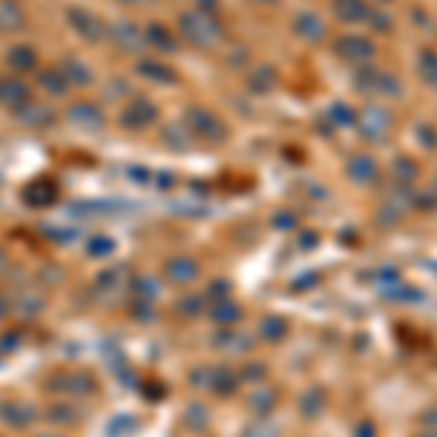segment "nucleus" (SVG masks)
I'll return each instance as SVG.
<instances>
[{
  "label": "nucleus",
  "mask_w": 437,
  "mask_h": 437,
  "mask_svg": "<svg viewBox=\"0 0 437 437\" xmlns=\"http://www.w3.org/2000/svg\"><path fill=\"white\" fill-rule=\"evenodd\" d=\"M120 120H123L125 128H132V132H137V128H149V125L158 120V108H155L152 100L140 96V100H132V102L123 108Z\"/></svg>",
  "instance_id": "nucleus-3"
},
{
  "label": "nucleus",
  "mask_w": 437,
  "mask_h": 437,
  "mask_svg": "<svg viewBox=\"0 0 437 437\" xmlns=\"http://www.w3.org/2000/svg\"><path fill=\"white\" fill-rule=\"evenodd\" d=\"M137 70L143 76H149L152 82H172V76H175L164 61H143V64H137Z\"/></svg>",
  "instance_id": "nucleus-13"
},
{
  "label": "nucleus",
  "mask_w": 437,
  "mask_h": 437,
  "mask_svg": "<svg viewBox=\"0 0 437 437\" xmlns=\"http://www.w3.org/2000/svg\"><path fill=\"white\" fill-rule=\"evenodd\" d=\"M3 309H6V303H3V300H0V318H3Z\"/></svg>",
  "instance_id": "nucleus-20"
},
{
  "label": "nucleus",
  "mask_w": 437,
  "mask_h": 437,
  "mask_svg": "<svg viewBox=\"0 0 437 437\" xmlns=\"http://www.w3.org/2000/svg\"><path fill=\"white\" fill-rule=\"evenodd\" d=\"M68 24L73 26L76 36L85 38V41H100V38L105 36V24L96 18L93 12H88V9H82V6H73V9L68 12Z\"/></svg>",
  "instance_id": "nucleus-2"
},
{
  "label": "nucleus",
  "mask_w": 437,
  "mask_h": 437,
  "mask_svg": "<svg viewBox=\"0 0 437 437\" xmlns=\"http://www.w3.org/2000/svg\"><path fill=\"white\" fill-rule=\"evenodd\" d=\"M146 41L160 47V50H167L172 53L175 50V38H172V32L167 26H160V24H152V26H146Z\"/></svg>",
  "instance_id": "nucleus-12"
},
{
  "label": "nucleus",
  "mask_w": 437,
  "mask_h": 437,
  "mask_svg": "<svg viewBox=\"0 0 437 437\" xmlns=\"http://www.w3.org/2000/svg\"><path fill=\"white\" fill-rule=\"evenodd\" d=\"M0 102H3L6 108L12 111H18L29 102V88L21 76H6V79H0Z\"/></svg>",
  "instance_id": "nucleus-6"
},
{
  "label": "nucleus",
  "mask_w": 437,
  "mask_h": 437,
  "mask_svg": "<svg viewBox=\"0 0 437 437\" xmlns=\"http://www.w3.org/2000/svg\"><path fill=\"white\" fill-rule=\"evenodd\" d=\"M41 85H44V88H50L53 93H64V91L70 88V85H68V79L61 76V70H47V73L41 76Z\"/></svg>",
  "instance_id": "nucleus-15"
},
{
  "label": "nucleus",
  "mask_w": 437,
  "mask_h": 437,
  "mask_svg": "<svg viewBox=\"0 0 437 437\" xmlns=\"http://www.w3.org/2000/svg\"><path fill=\"white\" fill-rule=\"evenodd\" d=\"M342 50L350 53V59H365V56H370V47H367L365 41H359V38L344 41V44H342Z\"/></svg>",
  "instance_id": "nucleus-17"
},
{
  "label": "nucleus",
  "mask_w": 437,
  "mask_h": 437,
  "mask_svg": "<svg viewBox=\"0 0 437 437\" xmlns=\"http://www.w3.org/2000/svg\"><path fill=\"white\" fill-rule=\"evenodd\" d=\"M3 263H6V256H3V254H0V271H3Z\"/></svg>",
  "instance_id": "nucleus-19"
},
{
  "label": "nucleus",
  "mask_w": 437,
  "mask_h": 437,
  "mask_svg": "<svg viewBox=\"0 0 437 437\" xmlns=\"http://www.w3.org/2000/svg\"><path fill=\"white\" fill-rule=\"evenodd\" d=\"M9 68L15 70V73H29L32 68H36V64H38V56H36V50H32V47H12V50H9Z\"/></svg>",
  "instance_id": "nucleus-11"
},
{
  "label": "nucleus",
  "mask_w": 437,
  "mask_h": 437,
  "mask_svg": "<svg viewBox=\"0 0 437 437\" xmlns=\"http://www.w3.org/2000/svg\"><path fill=\"white\" fill-rule=\"evenodd\" d=\"M24 24H26V15L18 0H0V36H12Z\"/></svg>",
  "instance_id": "nucleus-9"
},
{
  "label": "nucleus",
  "mask_w": 437,
  "mask_h": 437,
  "mask_svg": "<svg viewBox=\"0 0 437 437\" xmlns=\"http://www.w3.org/2000/svg\"><path fill=\"white\" fill-rule=\"evenodd\" d=\"M15 114H18V120H21L24 125H29V128H47L50 123H56L53 111L47 108L44 102H36V100H29L24 108L15 111Z\"/></svg>",
  "instance_id": "nucleus-8"
},
{
  "label": "nucleus",
  "mask_w": 437,
  "mask_h": 437,
  "mask_svg": "<svg viewBox=\"0 0 437 437\" xmlns=\"http://www.w3.org/2000/svg\"><path fill=\"white\" fill-rule=\"evenodd\" d=\"M68 123L73 128H82V132H100L105 125V114H102V108L93 102H73L68 108Z\"/></svg>",
  "instance_id": "nucleus-4"
},
{
  "label": "nucleus",
  "mask_w": 437,
  "mask_h": 437,
  "mask_svg": "<svg viewBox=\"0 0 437 437\" xmlns=\"http://www.w3.org/2000/svg\"><path fill=\"white\" fill-rule=\"evenodd\" d=\"M111 38H114V44L120 50L135 53L146 44V32L132 21H120V24H114V29H111Z\"/></svg>",
  "instance_id": "nucleus-7"
},
{
  "label": "nucleus",
  "mask_w": 437,
  "mask_h": 437,
  "mask_svg": "<svg viewBox=\"0 0 437 437\" xmlns=\"http://www.w3.org/2000/svg\"><path fill=\"white\" fill-rule=\"evenodd\" d=\"M61 76L68 79V85H76V88H88L93 82V70L88 68L85 61H79V59H68L61 64Z\"/></svg>",
  "instance_id": "nucleus-10"
},
{
  "label": "nucleus",
  "mask_w": 437,
  "mask_h": 437,
  "mask_svg": "<svg viewBox=\"0 0 437 437\" xmlns=\"http://www.w3.org/2000/svg\"><path fill=\"white\" fill-rule=\"evenodd\" d=\"M335 6H338V15H342V18H350V21L362 18V3H359V0H335Z\"/></svg>",
  "instance_id": "nucleus-16"
},
{
  "label": "nucleus",
  "mask_w": 437,
  "mask_h": 437,
  "mask_svg": "<svg viewBox=\"0 0 437 437\" xmlns=\"http://www.w3.org/2000/svg\"><path fill=\"white\" fill-rule=\"evenodd\" d=\"M187 123H190V132L199 135L201 140H210V143L224 140V125L204 108H192L187 114Z\"/></svg>",
  "instance_id": "nucleus-5"
},
{
  "label": "nucleus",
  "mask_w": 437,
  "mask_h": 437,
  "mask_svg": "<svg viewBox=\"0 0 437 437\" xmlns=\"http://www.w3.org/2000/svg\"><path fill=\"white\" fill-rule=\"evenodd\" d=\"M123 3H128V6H143V3H152V0H123Z\"/></svg>",
  "instance_id": "nucleus-18"
},
{
  "label": "nucleus",
  "mask_w": 437,
  "mask_h": 437,
  "mask_svg": "<svg viewBox=\"0 0 437 437\" xmlns=\"http://www.w3.org/2000/svg\"><path fill=\"white\" fill-rule=\"evenodd\" d=\"M167 274H169L172 280L184 283V280H192V277H196V266H192L190 260H172V263L167 266Z\"/></svg>",
  "instance_id": "nucleus-14"
},
{
  "label": "nucleus",
  "mask_w": 437,
  "mask_h": 437,
  "mask_svg": "<svg viewBox=\"0 0 437 437\" xmlns=\"http://www.w3.org/2000/svg\"><path fill=\"white\" fill-rule=\"evenodd\" d=\"M181 29L184 38L196 47H213L222 38V24L210 12H187L181 15Z\"/></svg>",
  "instance_id": "nucleus-1"
}]
</instances>
